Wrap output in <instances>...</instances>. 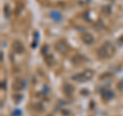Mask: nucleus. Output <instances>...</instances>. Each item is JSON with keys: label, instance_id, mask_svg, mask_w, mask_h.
<instances>
[{"label": "nucleus", "instance_id": "obj_3", "mask_svg": "<svg viewBox=\"0 0 123 116\" xmlns=\"http://www.w3.org/2000/svg\"><path fill=\"white\" fill-rule=\"evenodd\" d=\"M12 48H13V51L18 53H21L24 52V45H23L20 41H14L12 44Z\"/></svg>", "mask_w": 123, "mask_h": 116}, {"label": "nucleus", "instance_id": "obj_10", "mask_svg": "<svg viewBox=\"0 0 123 116\" xmlns=\"http://www.w3.org/2000/svg\"><path fill=\"white\" fill-rule=\"evenodd\" d=\"M5 11H6V15H7V17H8V15H9V8H8V6H5Z\"/></svg>", "mask_w": 123, "mask_h": 116}, {"label": "nucleus", "instance_id": "obj_7", "mask_svg": "<svg viewBox=\"0 0 123 116\" xmlns=\"http://www.w3.org/2000/svg\"><path fill=\"white\" fill-rule=\"evenodd\" d=\"M103 97H104V99H106V100H110L111 98L114 97V94L111 90H105L103 92Z\"/></svg>", "mask_w": 123, "mask_h": 116}, {"label": "nucleus", "instance_id": "obj_2", "mask_svg": "<svg viewBox=\"0 0 123 116\" xmlns=\"http://www.w3.org/2000/svg\"><path fill=\"white\" fill-rule=\"evenodd\" d=\"M110 49H114V48L112 47V45H110L109 43H106V44L104 45L103 47L98 51V55L101 56L102 58H107V57H109V56L111 55Z\"/></svg>", "mask_w": 123, "mask_h": 116}, {"label": "nucleus", "instance_id": "obj_5", "mask_svg": "<svg viewBox=\"0 0 123 116\" xmlns=\"http://www.w3.org/2000/svg\"><path fill=\"white\" fill-rule=\"evenodd\" d=\"M82 39L87 44H90L93 42V37H92V35H90V34H84L82 36Z\"/></svg>", "mask_w": 123, "mask_h": 116}, {"label": "nucleus", "instance_id": "obj_1", "mask_svg": "<svg viewBox=\"0 0 123 116\" xmlns=\"http://www.w3.org/2000/svg\"><path fill=\"white\" fill-rule=\"evenodd\" d=\"M91 77H92V72L91 71H85L83 73H80V74L73 76V79L77 80V81H86V80H89Z\"/></svg>", "mask_w": 123, "mask_h": 116}, {"label": "nucleus", "instance_id": "obj_6", "mask_svg": "<svg viewBox=\"0 0 123 116\" xmlns=\"http://www.w3.org/2000/svg\"><path fill=\"white\" fill-rule=\"evenodd\" d=\"M23 86H24V83H23V81L20 80V79H18V80H15L14 81V83H13V88L15 90H20L23 88Z\"/></svg>", "mask_w": 123, "mask_h": 116}, {"label": "nucleus", "instance_id": "obj_4", "mask_svg": "<svg viewBox=\"0 0 123 116\" xmlns=\"http://www.w3.org/2000/svg\"><path fill=\"white\" fill-rule=\"evenodd\" d=\"M55 48H56V51H59L60 52H66L68 46L64 41H59L55 44Z\"/></svg>", "mask_w": 123, "mask_h": 116}, {"label": "nucleus", "instance_id": "obj_8", "mask_svg": "<svg viewBox=\"0 0 123 116\" xmlns=\"http://www.w3.org/2000/svg\"><path fill=\"white\" fill-rule=\"evenodd\" d=\"M64 90L66 91V94H72V91L74 90V88H73V86L70 85V84H65Z\"/></svg>", "mask_w": 123, "mask_h": 116}, {"label": "nucleus", "instance_id": "obj_9", "mask_svg": "<svg viewBox=\"0 0 123 116\" xmlns=\"http://www.w3.org/2000/svg\"><path fill=\"white\" fill-rule=\"evenodd\" d=\"M50 14H51V17H52L53 20H55V21H60L62 19V15L57 13V11H51Z\"/></svg>", "mask_w": 123, "mask_h": 116}]
</instances>
